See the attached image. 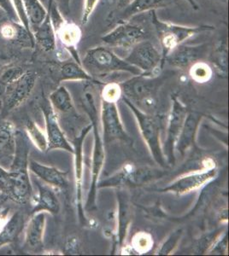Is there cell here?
<instances>
[{"instance_id":"83f0119b","label":"cell","mask_w":229,"mask_h":256,"mask_svg":"<svg viewBox=\"0 0 229 256\" xmlns=\"http://www.w3.org/2000/svg\"><path fill=\"white\" fill-rule=\"evenodd\" d=\"M27 137L35 144V147L41 152H47L48 142L47 134L32 120H29L25 125Z\"/></svg>"},{"instance_id":"52a82bcc","label":"cell","mask_w":229,"mask_h":256,"mask_svg":"<svg viewBox=\"0 0 229 256\" xmlns=\"http://www.w3.org/2000/svg\"><path fill=\"white\" fill-rule=\"evenodd\" d=\"M159 48L148 38L134 46L124 59L128 64L139 68L144 74L151 76L154 71L164 64L162 50Z\"/></svg>"},{"instance_id":"1f68e13d","label":"cell","mask_w":229,"mask_h":256,"mask_svg":"<svg viewBox=\"0 0 229 256\" xmlns=\"http://www.w3.org/2000/svg\"><path fill=\"white\" fill-rule=\"evenodd\" d=\"M120 214H119V244H122V242L124 241L126 238V233L129 224V210L128 206L125 200L122 198H119Z\"/></svg>"},{"instance_id":"4fadbf2b","label":"cell","mask_w":229,"mask_h":256,"mask_svg":"<svg viewBox=\"0 0 229 256\" xmlns=\"http://www.w3.org/2000/svg\"><path fill=\"white\" fill-rule=\"evenodd\" d=\"M216 175V169L212 166L202 172H196L194 174L186 175L174 181L170 186L162 190L163 192H171L178 195H183L189 192H194L209 183Z\"/></svg>"},{"instance_id":"2e32d148","label":"cell","mask_w":229,"mask_h":256,"mask_svg":"<svg viewBox=\"0 0 229 256\" xmlns=\"http://www.w3.org/2000/svg\"><path fill=\"white\" fill-rule=\"evenodd\" d=\"M38 188V196L31 198L33 202L32 214L38 212H47L52 214H58L60 211V202L53 187L43 183L39 178L35 180Z\"/></svg>"},{"instance_id":"44dd1931","label":"cell","mask_w":229,"mask_h":256,"mask_svg":"<svg viewBox=\"0 0 229 256\" xmlns=\"http://www.w3.org/2000/svg\"><path fill=\"white\" fill-rule=\"evenodd\" d=\"M35 40L45 52H53L57 46V36L52 20V14L48 12L46 20L33 32Z\"/></svg>"},{"instance_id":"603a6c76","label":"cell","mask_w":229,"mask_h":256,"mask_svg":"<svg viewBox=\"0 0 229 256\" xmlns=\"http://www.w3.org/2000/svg\"><path fill=\"white\" fill-rule=\"evenodd\" d=\"M24 4V13L29 20L31 32L37 30L44 20H46L48 12L41 3V0H22Z\"/></svg>"},{"instance_id":"e0dca14e","label":"cell","mask_w":229,"mask_h":256,"mask_svg":"<svg viewBox=\"0 0 229 256\" xmlns=\"http://www.w3.org/2000/svg\"><path fill=\"white\" fill-rule=\"evenodd\" d=\"M45 212L31 214L25 229V247L33 251H38L43 247L44 233L46 228Z\"/></svg>"},{"instance_id":"ba28073f","label":"cell","mask_w":229,"mask_h":256,"mask_svg":"<svg viewBox=\"0 0 229 256\" xmlns=\"http://www.w3.org/2000/svg\"><path fill=\"white\" fill-rule=\"evenodd\" d=\"M122 101L128 105L131 108V110L134 112L136 117L137 120L139 122L140 132L142 134L143 138L146 142L151 154L153 156L154 159L157 163L161 165H164V154L162 152L161 142H160V130L159 126L156 119L147 114L143 113L142 111L139 110L136 106L132 104L130 100L127 98L123 96Z\"/></svg>"},{"instance_id":"d590c367","label":"cell","mask_w":229,"mask_h":256,"mask_svg":"<svg viewBox=\"0 0 229 256\" xmlns=\"http://www.w3.org/2000/svg\"><path fill=\"white\" fill-rule=\"evenodd\" d=\"M10 188V174L4 168L3 166H0V193H3L7 195L9 192Z\"/></svg>"},{"instance_id":"e575fe53","label":"cell","mask_w":229,"mask_h":256,"mask_svg":"<svg viewBox=\"0 0 229 256\" xmlns=\"http://www.w3.org/2000/svg\"><path fill=\"white\" fill-rule=\"evenodd\" d=\"M0 9L9 16L12 22H16V20H19L17 12L15 10L14 4L12 3V0H0Z\"/></svg>"},{"instance_id":"5b68a950","label":"cell","mask_w":229,"mask_h":256,"mask_svg":"<svg viewBox=\"0 0 229 256\" xmlns=\"http://www.w3.org/2000/svg\"><path fill=\"white\" fill-rule=\"evenodd\" d=\"M38 74L34 70H25L22 76L6 86L2 99V114H7L20 107L32 94Z\"/></svg>"},{"instance_id":"8fae6325","label":"cell","mask_w":229,"mask_h":256,"mask_svg":"<svg viewBox=\"0 0 229 256\" xmlns=\"http://www.w3.org/2000/svg\"><path fill=\"white\" fill-rule=\"evenodd\" d=\"M101 118L104 137L106 142L116 140H126L127 135L120 119L116 102H110L102 99Z\"/></svg>"},{"instance_id":"f546056e","label":"cell","mask_w":229,"mask_h":256,"mask_svg":"<svg viewBox=\"0 0 229 256\" xmlns=\"http://www.w3.org/2000/svg\"><path fill=\"white\" fill-rule=\"evenodd\" d=\"M189 74L191 80L197 83H205L211 79L213 70L209 64L203 61H197L190 66Z\"/></svg>"},{"instance_id":"f1b7e54d","label":"cell","mask_w":229,"mask_h":256,"mask_svg":"<svg viewBox=\"0 0 229 256\" xmlns=\"http://www.w3.org/2000/svg\"><path fill=\"white\" fill-rule=\"evenodd\" d=\"M210 61L218 73L226 76L227 73V44L226 40H220L215 44L210 55Z\"/></svg>"},{"instance_id":"d4e9b609","label":"cell","mask_w":229,"mask_h":256,"mask_svg":"<svg viewBox=\"0 0 229 256\" xmlns=\"http://www.w3.org/2000/svg\"><path fill=\"white\" fill-rule=\"evenodd\" d=\"M93 77L77 62H65L60 68V82L92 80Z\"/></svg>"},{"instance_id":"d6986e66","label":"cell","mask_w":229,"mask_h":256,"mask_svg":"<svg viewBox=\"0 0 229 256\" xmlns=\"http://www.w3.org/2000/svg\"><path fill=\"white\" fill-rule=\"evenodd\" d=\"M24 228V216L20 211L14 212L2 222L0 228V247L16 241Z\"/></svg>"},{"instance_id":"8d00e7d4","label":"cell","mask_w":229,"mask_h":256,"mask_svg":"<svg viewBox=\"0 0 229 256\" xmlns=\"http://www.w3.org/2000/svg\"><path fill=\"white\" fill-rule=\"evenodd\" d=\"M98 2L99 0H85L84 10H83V15L81 19L82 24H86L88 22V19L95 9Z\"/></svg>"},{"instance_id":"4dcf8cb0","label":"cell","mask_w":229,"mask_h":256,"mask_svg":"<svg viewBox=\"0 0 229 256\" xmlns=\"http://www.w3.org/2000/svg\"><path fill=\"white\" fill-rule=\"evenodd\" d=\"M25 70L17 65H8L0 71V84L6 88V86L18 79Z\"/></svg>"},{"instance_id":"ffe728a7","label":"cell","mask_w":229,"mask_h":256,"mask_svg":"<svg viewBox=\"0 0 229 256\" xmlns=\"http://www.w3.org/2000/svg\"><path fill=\"white\" fill-rule=\"evenodd\" d=\"M201 116L197 114H189L186 117L180 136L177 140V150L184 156L186 150L194 142L197 126L200 122Z\"/></svg>"},{"instance_id":"ab89813d","label":"cell","mask_w":229,"mask_h":256,"mask_svg":"<svg viewBox=\"0 0 229 256\" xmlns=\"http://www.w3.org/2000/svg\"><path fill=\"white\" fill-rule=\"evenodd\" d=\"M190 4H191L192 8H194L195 10H197V4L195 2L194 0H186Z\"/></svg>"},{"instance_id":"277c9868","label":"cell","mask_w":229,"mask_h":256,"mask_svg":"<svg viewBox=\"0 0 229 256\" xmlns=\"http://www.w3.org/2000/svg\"><path fill=\"white\" fill-rule=\"evenodd\" d=\"M85 101L87 102H86L87 110L90 116L91 120L93 122V132H94V148H93V165H92V186H91L90 192H89L87 202V207L90 208L93 206L95 202L98 178L105 162V148H104L103 140L99 134L98 116H97L98 114H97L93 94L90 92H86Z\"/></svg>"},{"instance_id":"ac0fdd59","label":"cell","mask_w":229,"mask_h":256,"mask_svg":"<svg viewBox=\"0 0 229 256\" xmlns=\"http://www.w3.org/2000/svg\"><path fill=\"white\" fill-rule=\"evenodd\" d=\"M178 1L179 0H133L125 9L121 10L119 19L121 22H126L134 16L155 10L157 8H165Z\"/></svg>"},{"instance_id":"f35d334b","label":"cell","mask_w":229,"mask_h":256,"mask_svg":"<svg viewBox=\"0 0 229 256\" xmlns=\"http://www.w3.org/2000/svg\"><path fill=\"white\" fill-rule=\"evenodd\" d=\"M133 0H117V8L120 12L125 9Z\"/></svg>"},{"instance_id":"6da1fadb","label":"cell","mask_w":229,"mask_h":256,"mask_svg":"<svg viewBox=\"0 0 229 256\" xmlns=\"http://www.w3.org/2000/svg\"><path fill=\"white\" fill-rule=\"evenodd\" d=\"M14 158L9 170L10 188L7 196L18 204L31 201L33 186L29 176V146L27 135L17 131L15 141Z\"/></svg>"},{"instance_id":"7c38bea8","label":"cell","mask_w":229,"mask_h":256,"mask_svg":"<svg viewBox=\"0 0 229 256\" xmlns=\"http://www.w3.org/2000/svg\"><path fill=\"white\" fill-rule=\"evenodd\" d=\"M207 44H183L177 46L166 56L165 61L174 67L185 68L204 56L207 53Z\"/></svg>"},{"instance_id":"9c48e42d","label":"cell","mask_w":229,"mask_h":256,"mask_svg":"<svg viewBox=\"0 0 229 256\" xmlns=\"http://www.w3.org/2000/svg\"><path fill=\"white\" fill-rule=\"evenodd\" d=\"M120 86L125 98L131 102H145L148 104L149 101H153L154 94L158 88V80L151 76L141 74L123 82Z\"/></svg>"},{"instance_id":"30bf717a","label":"cell","mask_w":229,"mask_h":256,"mask_svg":"<svg viewBox=\"0 0 229 256\" xmlns=\"http://www.w3.org/2000/svg\"><path fill=\"white\" fill-rule=\"evenodd\" d=\"M47 128L48 142L47 152L53 150H64L74 154V148L70 146L67 138L62 131L58 119V114L53 110L51 104H44L41 107Z\"/></svg>"},{"instance_id":"7a4b0ae2","label":"cell","mask_w":229,"mask_h":256,"mask_svg":"<svg viewBox=\"0 0 229 256\" xmlns=\"http://www.w3.org/2000/svg\"><path fill=\"white\" fill-rule=\"evenodd\" d=\"M81 65L92 76H109L110 74L127 72L139 76L142 72L116 55L111 48L105 46L89 49L81 60Z\"/></svg>"},{"instance_id":"9a60e30c","label":"cell","mask_w":229,"mask_h":256,"mask_svg":"<svg viewBox=\"0 0 229 256\" xmlns=\"http://www.w3.org/2000/svg\"><path fill=\"white\" fill-rule=\"evenodd\" d=\"M29 171L43 183L50 186L64 189L68 186V172H62L54 166H47L34 159L29 160Z\"/></svg>"},{"instance_id":"8992f818","label":"cell","mask_w":229,"mask_h":256,"mask_svg":"<svg viewBox=\"0 0 229 256\" xmlns=\"http://www.w3.org/2000/svg\"><path fill=\"white\" fill-rule=\"evenodd\" d=\"M149 37L150 32L145 26L131 22H122L103 36L101 40L110 48L131 50L139 42L148 40Z\"/></svg>"},{"instance_id":"836d02e7","label":"cell","mask_w":229,"mask_h":256,"mask_svg":"<svg viewBox=\"0 0 229 256\" xmlns=\"http://www.w3.org/2000/svg\"><path fill=\"white\" fill-rule=\"evenodd\" d=\"M134 239V247L136 248L138 251H146L151 247V244H153L151 238H147V234L145 233L137 234Z\"/></svg>"},{"instance_id":"74e56055","label":"cell","mask_w":229,"mask_h":256,"mask_svg":"<svg viewBox=\"0 0 229 256\" xmlns=\"http://www.w3.org/2000/svg\"><path fill=\"white\" fill-rule=\"evenodd\" d=\"M180 232H177L172 235L171 238L166 242L164 245L162 246V250H160V254H168L174 250V246L176 245L177 242L180 239Z\"/></svg>"},{"instance_id":"7402d4cb","label":"cell","mask_w":229,"mask_h":256,"mask_svg":"<svg viewBox=\"0 0 229 256\" xmlns=\"http://www.w3.org/2000/svg\"><path fill=\"white\" fill-rule=\"evenodd\" d=\"M55 30L56 36L61 41L62 44L67 49H76L81 37L82 32L78 25L67 20H62Z\"/></svg>"},{"instance_id":"3957f363","label":"cell","mask_w":229,"mask_h":256,"mask_svg":"<svg viewBox=\"0 0 229 256\" xmlns=\"http://www.w3.org/2000/svg\"><path fill=\"white\" fill-rule=\"evenodd\" d=\"M151 22L155 26L159 46L162 50L163 62L165 61L166 56L171 52L180 44L185 43L187 40L193 37L197 34L204 31H211L215 28L208 25L198 26H185L176 25V24L165 22L157 18L155 10H151Z\"/></svg>"},{"instance_id":"cb8c5ba5","label":"cell","mask_w":229,"mask_h":256,"mask_svg":"<svg viewBox=\"0 0 229 256\" xmlns=\"http://www.w3.org/2000/svg\"><path fill=\"white\" fill-rule=\"evenodd\" d=\"M50 104L58 113H70L74 110L72 98L66 86H60L50 94Z\"/></svg>"},{"instance_id":"d6a6232c","label":"cell","mask_w":229,"mask_h":256,"mask_svg":"<svg viewBox=\"0 0 229 256\" xmlns=\"http://www.w3.org/2000/svg\"><path fill=\"white\" fill-rule=\"evenodd\" d=\"M122 96V88L119 84L110 83L105 86L103 90V99L110 102H116Z\"/></svg>"},{"instance_id":"484cf974","label":"cell","mask_w":229,"mask_h":256,"mask_svg":"<svg viewBox=\"0 0 229 256\" xmlns=\"http://www.w3.org/2000/svg\"><path fill=\"white\" fill-rule=\"evenodd\" d=\"M92 126H88L86 128L84 131L81 132L80 138H77V140L75 142L76 148H74V154H76V189H77V200H78L79 210L80 212H82L81 208V181H82V168H83V158H82V143L84 140L86 134L90 130Z\"/></svg>"},{"instance_id":"5bb4252c","label":"cell","mask_w":229,"mask_h":256,"mask_svg":"<svg viewBox=\"0 0 229 256\" xmlns=\"http://www.w3.org/2000/svg\"><path fill=\"white\" fill-rule=\"evenodd\" d=\"M171 113L168 120V136L166 140V150L170 163H174V150L177 140L180 136L183 124L186 117V110L175 98L173 99Z\"/></svg>"},{"instance_id":"4316f807","label":"cell","mask_w":229,"mask_h":256,"mask_svg":"<svg viewBox=\"0 0 229 256\" xmlns=\"http://www.w3.org/2000/svg\"><path fill=\"white\" fill-rule=\"evenodd\" d=\"M17 131L16 126L11 120L0 119V154L15 148Z\"/></svg>"}]
</instances>
